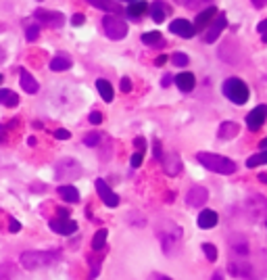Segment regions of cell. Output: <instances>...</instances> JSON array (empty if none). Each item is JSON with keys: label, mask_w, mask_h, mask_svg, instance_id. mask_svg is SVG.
I'll use <instances>...</instances> for the list:
<instances>
[{"label": "cell", "mask_w": 267, "mask_h": 280, "mask_svg": "<svg viewBox=\"0 0 267 280\" xmlns=\"http://www.w3.org/2000/svg\"><path fill=\"white\" fill-rule=\"evenodd\" d=\"M156 236L161 240L165 255H176L182 247V228L171 220H163L156 226Z\"/></svg>", "instance_id": "6da1fadb"}, {"label": "cell", "mask_w": 267, "mask_h": 280, "mask_svg": "<svg viewBox=\"0 0 267 280\" xmlns=\"http://www.w3.org/2000/svg\"><path fill=\"white\" fill-rule=\"evenodd\" d=\"M196 161H199L202 167H207L209 172H217V174H223V176H230V174L236 172V163L227 157H222V155H215V153L200 151L196 155Z\"/></svg>", "instance_id": "7a4b0ae2"}, {"label": "cell", "mask_w": 267, "mask_h": 280, "mask_svg": "<svg viewBox=\"0 0 267 280\" xmlns=\"http://www.w3.org/2000/svg\"><path fill=\"white\" fill-rule=\"evenodd\" d=\"M59 259V253H46V251H25L21 253L19 263L25 270H38L44 266H52Z\"/></svg>", "instance_id": "3957f363"}, {"label": "cell", "mask_w": 267, "mask_h": 280, "mask_svg": "<svg viewBox=\"0 0 267 280\" xmlns=\"http://www.w3.org/2000/svg\"><path fill=\"white\" fill-rule=\"evenodd\" d=\"M223 94L227 96V100H232L234 105H245L250 92H248V86L240 77H227L223 82Z\"/></svg>", "instance_id": "277c9868"}, {"label": "cell", "mask_w": 267, "mask_h": 280, "mask_svg": "<svg viewBox=\"0 0 267 280\" xmlns=\"http://www.w3.org/2000/svg\"><path fill=\"white\" fill-rule=\"evenodd\" d=\"M103 27H105V34L111 38V40H123V38L128 36V23L119 19L117 15H105Z\"/></svg>", "instance_id": "5b68a950"}, {"label": "cell", "mask_w": 267, "mask_h": 280, "mask_svg": "<svg viewBox=\"0 0 267 280\" xmlns=\"http://www.w3.org/2000/svg\"><path fill=\"white\" fill-rule=\"evenodd\" d=\"M80 176H82V165L75 159H63L57 163L59 180H77Z\"/></svg>", "instance_id": "8992f818"}, {"label": "cell", "mask_w": 267, "mask_h": 280, "mask_svg": "<svg viewBox=\"0 0 267 280\" xmlns=\"http://www.w3.org/2000/svg\"><path fill=\"white\" fill-rule=\"evenodd\" d=\"M34 17L40 23H44V25H50V27H63V25H65V15L59 13V11L38 9V11H34Z\"/></svg>", "instance_id": "52a82bcc"}, {"label": "cell", "mask_w": 267, "mask_h": 280, "mask_svg": "<svg viewBox=\"0 0 267 280\" xmlns=\"http://www.w3.org/2000/svg\"><path fill=\"white\" fill-rule=\"evenodd\" d=\"M225 25H227V21H225V15L217 13V15H215V19H213V23H211V25H209V29L205 32V42H209V44L217 42V38L222 36V32L225 29Z\"/></svg>", "instance_id": "ba28073f"}, {"label": "cell", "mask_w": 267, "mask_h": 280, "mask_svg": "<svg viewBox=\"0 0 267 280\" xmlns=\"http://www.w3.org/2000/svg\"><path fill=\"white\" fill-rule=\"evenodd\" d=\"M265 119H267V107L265 105H259V107H255L253 111L246 115V126H248V130H253V132L255 130H261Z\"/></svg>", "instance_id": "9c48e42d"}, {"label": "cell", "mask_w": 267, "mask_h": 280, "mask_svg": "<svg viewBox=\"0 0 267 280\" xmlns=\"http://www.w3.org/2000/svg\"><path fill=\"white\" fill-rule=\"evenodd\" d=\"M209 201V192H207V188L205 186H192L190 190H188V194H186V203L190 205V207H202Z\"/></svg>", "instance_id": "30bf717a"}, {"label": "cell", "mask_w": 267, "mask_h": 280, "mask_svg": "<svg viewBox=\"0 0 267 280\" xmlns=\"http://www.w3.org/2000/svg\"><path fill=\"white\" fill-rule=\"evenodd\" d=\"M96 192L100 194V199H103V203L107 205V207H117L119 205V197H117V194L109 188V184L105 182V180H96Z\"/></svg>", "instance_id": "8fae6325"}, {"label": "cell", "mask_w": 267, "mask_h": 280, "mask_svg": "<svg viewBox=\"0 0 267 280\" xmlns=\"http://www.w3.org/2000/svg\"><path fill=\"white\" fill-rule=\"evenodd\" d=\"M48 226H50V230H54L57 234H63V236H69L77 230V224L73 220H63V217H59V220H50Z\"/></svg>", "instance_id": "7c38bea8"}, {"label": "cell", "mask_w": 267, "mask_h": 280, "mask_svg": "<svg viewBox=\"0 0 267 280\" xmlns=\"http://www.w3.org/2000/svg\"><path fill=\"white\" fill-rule=\"evenodd\" d=\"M169 29L176 36H179V38H192L196 34L194 25L190 21H186V19H174V21H171V25H169Z\"/></svg>", "instance_id": "4fadbf2b"}, {"label": "cell", "mask_w": 267, "mask_h": 280, "mask_svg": "<svg viewBox=\"0 0 267 280\" xmlns=\"http://www.w3.org/2000/svg\"><path fill=\"white\" fill-rule=\"evenodd\" d=\"M217 222H219V215L213 211V209H202V211L199 213V220H196V224H199L200 228H205V230L217 226Z\"/></svg>", "instance_id": "5bb4252c"}, {"label": "cell", "mask_w": 267, "mask_h": 280, "mask_svg": "<svg viewBox=\"0 0 267 280\" xmlns=\"http://www.w3.org/2000/svg\"><path fill=\"white\" fill-rule=\"evenodd\" d=\"M19 75H21V80H19L21 82V88L25 90L27 94H36L38 88H40V86H38V82H36V77L31 75L27 69H19Z\"/></svg>", "instance_id": "9a60e30c"}, {"label": "cell", "mask_w": 267, "mask_h": 280, "mask_svg": "<svg viewBox=\"0 0 267 280\" xmlns=\"http://www.w3.org/2000/svg\"><path fill=\"white\" fill-rule=\"evenodd\" d=\"M238 123L236 121H222L219 123V130H217V136L222 140H232L238 136Z\"/></svg>", "instance_id": "2e32d148"}, {"label": "cell", "mask_w": 267, "mask_h": 280, "mask_svg": "<svg viewBox=\"0 0 267 280\" xmlns=\"http://www.w3.org/2000/svg\"><path fill=\"white\" fill-rule=\"evenodd\" d=\"M217 13H219V11L215 9V6H209V9L200 11V13H199V17H196V21L192 23L194 29H205V27L209 25V21H211V19H215V15H217Z\"/></svg>", "instance_id": "e0dca14e"}, {"label": "cell", "mask_w": 267, "mask_h": 280, "mask_svg": "<svg viewBox=\"0 0 267 280\" xmlns=\"http://www.w3.org/2000/svg\"><path fill=\"white\" fill-rule=\"evenodd\" d=\"M167 15H169V6L165 2H161V0H156V2L151 4V17L155 23H163L167 19Z\"/></svg>", "instance_id": "ac0fdd59"}, {"label": "cell", "mask_w": 267, "mask_h": 280, "mask_svg": "<svg viewBox=\"0 0 267 280\" xmlns=\"http://www.w3.org/2000/svg\"><path fill=\"white\" fill-rule=\"evenodd\" d=\"M174 82H176V86L182 90V92H190L194 86H196V77L192 75V73H179V75H176L174 77Z\"/></svg>", "instance_id": "d6986e66"}, {"label": "cell", "mask_w": 267, "mask_h": 280, "mask_svg": "<svg viewBox=\"0 0 267 280\" xmlns=\"http://www.w3.org/2000/svg\"><path fill=\"white\" fill-rule=\"evenodd\" d=\"M57 192H59V197L63 201H67V203H77V201H80V192H77V188H75V186H71V184L59 186Z\"/></svg>", "instance_id": "ffe728a7"}, {"label": "cell", "mask_w": 267, "mask_h": 280, "mask_svg": "<svg viewBox=\"0 0 267 280\" xmlns=\"http://www.w3.org/2000/svg\"><path fill=\"white\" fill-rule=\"evenodd\" d=\"M179 169H182V163H179V155L171 153L165 157V172H167V176H178Z\"/></svg>", "instance_id": "44dd1931"}, {"label": "cell", "mask_w": 267, "mask_h": 280, "mask_svg": "<svg viewBox=\"0 0 267 280\" xmlns=\"http://www.w3.org/2000/svg\"><path fill=\"white\" fill-rule=\"evenodd\" d=\"M232 251L242 255V257H246L248 251H250V249H248V240L242 236V234H236V236L232 238Z\"/></svg>", "instance_id": "7402d4cb"}, {"label": "cell", "mask_w": 267, "mask_h": 280, "mask_svg": "<svg viewBox=\"0 0 267 280\" xmlns=\"http://www.w3.org/2000/svg\"><path fill=\"white\" fill-rule=\"evenodd\" d=\"M86 2H90L92 6H96L100 11H107V13H121L119 4L115 0H86Z\"/></svg>", "instance_id": "603a6c76"}, {"label": "cell", "mask_w": 267, "mask_h": 280, "mask_svg": "<svg viewBox=\"0 0 267 280\" xmlns=\"http://www.w3.org/2000/svg\"><path fill=\"white\" fill-rule=\"evenodd\" d=\"M146 11H148V4L144 2V0H136V2H132V4H130V9H128V17H130V19H140Z\"/></svg>", "instance_id": "cb8c5ba5"}, {"label": "cell", "mask_w": 267, "mask_h": 280, "mask_svg": "<svg viewBox=\"0 0 267 280\" xmlns=\"http://www.w3.org/2000/svg\"><path fill=\"white\" fill-rule=\"evenodd\" d=\"M96 88H98V92H100V96H103L105 103H111L113 96H115V90H113L111 84H109L107 80H96Z\"/></svg>", "instance_id": "d4e9b609"}, {"label": "cell", "mask_w": 267, "mask_h": 280, "mask_svg": "<svg viewBox=\"0 0 267 280\" xmlns=\"http://www.w3.org/2000/svg\"><path fill=\"white\" fill-rule=\"evenodd\" d=\"M248 209H250V213H255V215H263L265 213V199L261 197V194L250 197L248 199Z\"/></svg>", "instance_id": "484cf974"}, {"label": "cell", "mask_w": 267, "mask_h": 280, "mask_svg": "<svg viewBox=\"0 0 267 280\" xmlns=\"http://www.w3.org/2000/svg\"><path fill=\"white\" fill-rule=\"evenodd\" d=\"M0 105H4V107H17L19 105V96L15 94L13 90L2 88V90H0Z\"/></svg>", "instance_id": "4316f807"}, {"label": "cell", "mask_w": 267, "mask_h": 280, "mask_svg": "<svg viewBox=\"0 0 267 280\" xmlns=\"http://www.w3.org/2000/svg\"><path fill=\"white\" fill-rule=\"evenodd\" d=\"M48 67L52 69V71H67V69L71 67V59L69 57H54L48 63Z\"/></svg>", "instance_id": "83f0119b"}, {"label": "cell", "mask_w": 267, "mask_h": 280, "mask_svg": "<svg viewBox=\"0 0 267 280\" xmlns=\"http://www.w3.org/2000/svg\"><path fill=\"white\" fill-rule=\"evenodd\" d=\"M107 236H109V232H107L105 228H100L96 234H94V238H92V249H94V251H100V249L105 247Z\"/></svg>", "instance_id": "f1b7e54d"}, {"label": "cell", "mask_w": 267, "mask_h": 280, "mask_svg": "<svg viewBox=\"0 0 267 280\" xmlns=\"http://www.w3.org/2000/svg\"><path fill=\"white\" fill-rule=\"evenodd\" d=\"M142 42L146 46H161L163 44V36L159 32H148V34H142Z\"/></svg>", "instance_id": "f546056e"}, {"label": "cell", "mask_w": 267, "mask_h": 280, "mask_svg": "<svg viewBox=\"0 0 267 280\" xmlns=\"http://www.w3.org/2000/svg\"><path fill=\"white\" fill-rule=\"evenodd\" d=\"M263 163H267V153L265 151H261L259 155H253V157H248L246 167H259V165H263Z\"/></svg>", "instance_id": "4dcf8cb0"}, {"label": "cell", "mask_w": 267, "mask_h": 280, "mask_svg": "<svg viewBox=\"0 0 267 280\" xmlns=\"http://www.w3.org/2000/svg\"><path fill=\"white\" fill-rule=\"evenodd\" d=\"M98 142H100L98 132H90V134L84 136V146H98Z\"/></svg>", "instance_id": "1f68e13d"}, {"label": "cell", "mask_w": 267, "mask_h": 280, "mask_svg": "<svg viewBox=\"0 0 267 280\" xmlns=\"http://www.w3.org/2000/svg\"><path fill=\"white\" fill-rule=\"evenodd\" d=\"M38 36H40V25H27V27H25V38H27V42L38 40Z\"/></svg>", "instance_id": "d6a6232c"}, {"label": "cell", "mask_w": 267, "mask_h": 280, "mask_svg": "<svg viewBox=\"0 0 267 280\" xmlns=\"http://www.w3.org/2000/svg\"><path fill=\"white\" fill-rule=\"evenodd\" d=\"M202 251H205L209 261H215L217 259V247H213L211 243H202Z\"/></svg>", "instance_id": "836d02e7"}, {"label": "cell", "mask_w": 267, "mask_h": 280, "mask_svg": "<svg viewBox=\"0 0 267 280\" xmlns=\"http://www.w3.org/2000/svg\"><path fill=\"white\" fill-rule=\"evenodd\" d=\"M171 63L178 65V67H184V65H188V57L184 52H174L171 54Z\"/></svg>", "instance_id": "e575fe53"}, {"label": "cell", "mask_w": 267, "mask_h": 280, "mask_svg": "<svg viewBox=\"0 0 267 280\" xmlns=\"http://www.w3.org/2000/svg\"><path fill=\"white\" fill-rule=\"evenodd\" d=\"M54 138H59V140H69V138H71V132H69V130H54Z\"/></svg>", "instance_id": "d590c367"}, {"label": "cell", "mask_w": 267, "mask_h": 280, "mask_svg": "<svg viewBox=\"0 0 267 280\" xmlns=\"http://www.w3.org/2000/svg\"><path fill=\"white\" fill-rule=\"evenodd\" d=\"M130 163H132V167H140V165H142V153H134L132 155V159H130Z\"/></svg>", "instance_id": "8d00e7d4"}, {"label": "cell", "mask_w": 267, "mask_h": 280, "mask_svg": "<svg viewBox=\"0 0 267 280\" xmlns=\"http://www.w3.org/2000/svg\"><path fill=\"white\" fill-rule=\"evenodd\" d=\"M211 0H188V6H190V9H200V6H205V4H209Z\"/></svg>", "instance_id": "74e56055"}, {"label": "cell", "mask_w": 267, "mask_h": 280, "mask_svg": "<svg viewBox=\"0 0 267 280\" xmlns=\"http://www.w3.org/2000/svg\"><path fill=\"white\" fill-rule=\"evenodd\" d=\"M88 119H90V123H92V126H98V123H100V121H103V115H100L98 111H92Z\"/></svg>", "instance_id": "f35d334b"}, {"label": "cell", "mask_w": 267, "mask_h": 280, "mask_svg": "<svg viewBox=\"0 0 267 280\" xmlns=\"http://www.w3.org/2000/svg\"><path fill=\"white\" fill-rule=\"evenodd\" d=\"M119 88H121V92H130L132 90V80H130V77H123L121 84H119Z\"/></svg>", "instance_id": "ab89813d"}, {"label": "cell", "mask_w": 267, "mask_h": 280, "mask_svg": "<svg viewBox=\"0 0 267 280\" xmlns=\"http://www.w3.org/2000/svg\"><path fill=\"white\" fill-rule=\"evenodd\" d=\"M134 144H136V146H138V151H140V153H142V151L146 149V140H144L142 136H138L136 140H134Z\"/></svg>", "instance_id": "60d3db41"}, {"label": "cell", "mask_w": 267, "mask_h": 280, "mask_svg": "<svg viewBox=\"0 0 267 280\" xmlns=\"http://www.w3.org/2000/svg\"><path fill=\"white\" fill-rule=\"evenodd\" d=\"M9 226H11V232H15V234H17V232L21 230V224H19L17 220H13V217L9 220Z\"/></svg>", "instance_id": "b9f144b4"}, {"label": "cell", "mask_w": 267, "mask_h": 280, "mask_svg": "<svg viewBox=\"0 0 267 280\" xmlns=\"http://www.w3.org/2000/svg\"><path fill=\"white\" fill-rule=\"evenodd\" d=\"M84 21H86L84 15H73V17H71V23H73V25H82Z\"/></svg>", "instance_id": "7bdbcfd3"}, {"label": "cell", "mask_w": 267, "mask_h": 280, "mask_svg": "<svg viewBox=\"0 0 267 280\" xmlns=\"http://www.w3.org/2000/svg\"><path fill=\"white\" fill-rule=\"evenodd\" d=\"M171 82H174V77H171V75L167 73V75H165L163 80H161V86H163V88H167V86H171Z\"/></svg>", "instance_id": "ee69618b"}, {"label": "cell", "mask_w": 267, "mask_h": 280, "mask_svg": "<svg viewBox=\"0 0 267 280\" xmlns=\"http://www.w3.org/2000/svg\"><path fill=\"white\" fill-rule=\"evenodd\" d=\"M250 2H253L255 9H263V6L267 4V0H250Z\"/></svg>", "instance_id": "f6af8a7d"}, {"label": "cell", "mask_w": 267, "mask_h": 280, "mask_svg": "<svg viewBox=\"0 0 267 280\" xmlns=\"http://www.w3.org/2000/svg\"><path fill=\"white\" fill-rule=\"evenodd\" d=\"M265 27H267V21H261V23H259V27H257V32L261 34L263 38H265Z\"/></svg>", "instance_id": "bcb514c9"}, {"label": "cell", "mask_w": 267, "mask_h": 280, "mask_svg": "<svg viewBox=\"0 0 267 280\" xmlns=\"http://www.w3.org/2000/svg\"><path fill=\"white\" fill-rule=\"evenodd\" d=\"M165 63H167V57H165V54H161V57H156V61H155V65H165Z\"/></svg>", "instance_id": "7dc6e473"}, {"label": "cell", "mask_w": 267, "mask_h": 280, "mask_svg": "<svg viewBox=\"0 0 267 280\" xmlns=\"http://www.w3.org/2000/svg\"><path fill=\"white\" fill-rule=\"evenodd\" d=\"M155 157L161 159V144L159 142H155Z\"/></svg>", "instance_id": "c3c4849f"}, {"label": "cell", "mask_w": 267, "mask_h": 280, "mask_svg": "<svg viewBox=\"0 0 267 280\" xmlns=\"http://www.w3.org/2000/svg\"><path fill=\"white\" fill-rule=\"evenodd\" d=\"M4 126H0V142H4V138H6V134H4Z\"/></svg>", "instance_id": "681fc988"}, {"label": "cell", "mask_w": 267, "mask_h": 280, "mask_svg": "<svg viewBox=\"0 0 267 280\" xmlns=\"http://www.w3.org/2000/svg\"><path fill=\"white\" fill-rule=\"evenodd\" d=\"M27 144H29V146H36V138L29 136V138H27Z\"/></svg>", "instance_id": "f907efd6"}, {"label": "cell", "mask_w": 267, "mask_h": 280, "mask_svg": "<svg viewBox=\"0 0 267 280\" xmlns=\"http://www.w3.org/2000/svg\"><path fill=\"white\" fill-rule=\"evenodd\" d=\"M213 280H223V276H222V272H215V274H213Z\"/></svg>", "instance_id": "816d5d0a"}, {"label": "cell", "mask_w": 267, "mask_h": 280, "mask_svg": "<svg viewBox=\"0 0 267 280\" xmlns=\"http://www.w3.org/2000/svg\"><path fill=\"white\" fill-rule=\"evenodd\" d=\"M259 146H261V151H265L267 149V140H261V144H259Z\"/></svg>", "instance_id": "f5cc1de1"}, {"label": "cell", "mask_w": 267, "mask_h": 280, "mask_svg": "<svg viewBox=\"0 0 267 280\" xmlns=\"http://www.w3.org/2000/svg\"><path fill=\"white\" fill-rule=\"evenodd\" d=\"M176 2H179V4H186V2H188V0H176Z\"/></svg>", "instance_id": "db71d44e"}, {"label": "cell", "mask_w": 267, "mask_h": 280, "mask_svg": "<svg viewBox=\"0 0 267 280\" xmlns=\"http://www.w3.org/2000/svg\"><path fill=\"white\" fill-rule=\"evenodd\" d=\"M121 2H130L132 4V2H136V0H121Z\"/></svg>", "instance_id": "11a10c76"}, {"label": "cell", "mask_w": 267, "mask_h": 280, "mask_svg": "<svg viewBox=\"0 0 267 280\" xmlns=\"http://www.w3.org/2000/svg\"><path fill=\"white\" fill-rule=\"evenodd\" d=\"M2 80H4V77H2V73H0V84H2Z\"/></svg>", "instance_id": "9f6ffc18"}, {"label": "cell", "mask_w": 267, "mask_h": 280, "mask_svg": "<svg viewBox=\"0 0 267 280\" xmlns=\"http://www.w3.org/2000/svg\"><path fill=\"white\" fill-rule=\"evenodd\" d=\"M161 280H171V278H161Z\"/></svg>", "instance_id": "6f0895ef"}]
</instances>
